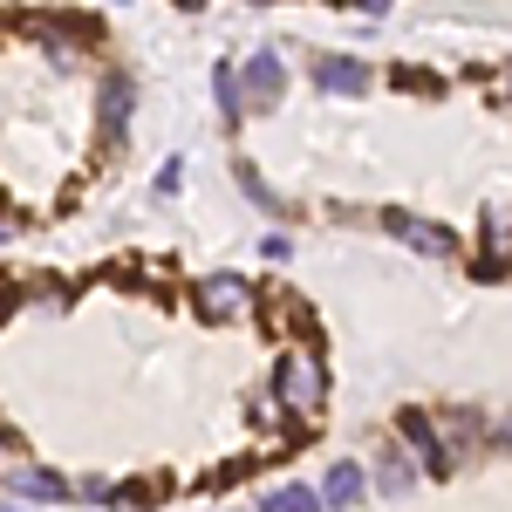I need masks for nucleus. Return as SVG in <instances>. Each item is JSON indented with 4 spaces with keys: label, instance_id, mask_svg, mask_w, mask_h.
Instances as JSON below:
<instances>
[{
    "label": "nucleus",
    "instance_id": "1",
    "mask_svg": "<svg viewBox=\"0 0 512 512\" xmlns=\"http://www.w3.org/2000/svg\"><path fill=\"white\" fill-rule=\"evenodd\" d=\"M274 396L294 410V417H315L321 410V396H328V376H321V362L308 349H294V355H280V369H274Z\"/></svg>",
    "mask_w": 512,
    "mask_h": 512
},
{
    "label": "nucleus",
    "instance_id": "2",
    "mask_svg": "<svg viewBox=\"0 0 512 512\" xmlns=\"http://www.w3.org/2000/svg\"><path fill=\"white\" fill-rule=\"evenodd\" d=\"M192 301H198L205 321H239V315H253V280L246 274H205Z\"/></svg>",
    "mask_w": 512,
    "mask_h": 512
},
{
    "label": "nucleus",
    "instance_id": "3",
    "mask_svg": "<svg viewBox=\"0 0 512 512\" xmlns=\"http://www.w3.org/2000/svg\"><path fill=\"white\" fill-rule=\"evenodd\" d=\"M280 89H287V69H280L274 48H260V55L239 69V96H246V110H274Z\"/></svg>",
    "mask_w": 512,
    "mask_h": 512
},
{
    "label": "nucleus",
    "instance_id": "4",
    "mask_svg": "<svg viewBox=\"0 0 512 512\" xmlns=\"http://www.w3.org/2000/svg\"><path fill=\"white\" fill-rule=\"evenodd\" d=\"M403 444L417 451V465H424L431 478H444V472H451V451L437 444V424L424 417V410H403Z\"/></svg>",
    "mask_w": 512,
    "mask_h": 512
},
{
    "label": "nucleus",
    "instance_id": "5",
    "mask_svg": "<svg viewBox=\"0 0 512 512\" xmlns=\"http://www.w3.org/2000/svg\"><path fill=\"white\" fill-rule=\"evenodd\" d=\"M315 82L328 89V96H362V89H369V69H362V62H349V55H321V62H315Z\"/></svg>",
    "mask_w": 512,
    "mask_h": 512
},
{
    "label": "nucleus",
    "instance_id": "6",
    "mask_svg": "<svg viewBox=\"0 0 512 512\" xmlns=\"http://www.w3.org/2000/svg\"><path fill=\"white\" fill-rule=\"evenodd\" d=\"M390 233L403 239V246H417V253H431V260L451 253V233H444V226H424V219H410V212H390Z\"/></svg>",
    "mask_w": 512,
    "mask_h": 512
},
{
    "label": "nucleus",
    "instance_id": "7",
    "mask_svg": "<svg viewBox=\"0 0 512 512\" xmlns=\"http://www.w3.org/2000/svg\"><path fill=\"white\" fill-rule=\"evenodd\" d=\"M362 492H369V478H362V465H355V458H342V465H335V472L321 478V506H355V499H362Z\"/></svg>",
    "mask_w": 512,
    "mask_h": 512
},
{
    "label": "nucleus",
    "instance_id": "8",
    "mask_svg": "<svg viewBox=\"0 0 512 512\" xmlns=\"http://www.w3.org/2000/svg\"><path fill=\"white\" fill-rule=\"evenodd\" d=\"M130 123V76H110L103 82V137H123Z\"/></svg>",
    "mask_w": 512,
    "mask_h": 512
},
{
    "label": "nucleus",
    "instance_id": "9",
    "mask_svg": "<svg viewBox=\"0 0 512 512\" xmlns=\"http://www.w3.org/2000/svg\"><path fill=\"white\" fill-rule=\"evenodd\" d=\"M212 96H219V117H226V123L246 117V96H239V69H233V62L212 69Z\"/></svg>",
    "mask_w": 512,
    "mask_h": 512
},
{
    "label": "nucleus",
    "instance_id": "10",
    "mask_svg": "<svg viewBox=\"0 0 512 512\" xmlns=\"http://www.w3.org/2000/svg\"><path fill=\"white\" fill-rule=\"evenodd\" d=\"M14 485H21L28 499H76V492H69L62 478H55V472H41V465H21V472H14Z\"/></svg>",
    "mask_w": 512,
    "mask_h": 512
},
{
    "label": "nucleus",
    "instance_id": "11",
    "mask_svg": "<svg viewBox=\"0 0 512 512\" xmlns=\"http://www.w3.org/2000/svg\"><path fill=\"white\" fill-rule=\"evenodd\" d=\"M260 512H321V499L308 485H274V492L260 499Z\"/></svg>",
    "mask_w": 512,
    "mask_h": 512
},
{
    "label": "nucleus",
    "instance_id": "12",
    "mask_svg": "<svg viewBox=\"0 0 512 512\" xmlns=\"http://www.w3.org/2000/svg\"><path fill=\"white\" fill-rule=\"evenodd\" d=\"M239 192L253 198V205H267V212H280V198L267 192V185H260V171H253V164H239Z\"/></svg>",
    "mask_w": 512,
    "mask_h": 512
},
{
    "label": "nucleus",
    "instance_id": "13",
    "mask_svg": "<svg viewBox=\"0 0 512 512\" xmlns=\"http://www.w3.org/2000/svg\"><path fill=\"white\" fill-rule=\"evenodd\" d=\"M383 492H410V465L403 458H383Z\"/></svg>",
    "mask_w": 512,
    "mask_h": 512
},
{
    "label": "nucleus",
    "instance_id": "14",
    "mask_svg": "<svg viewBox=\"0 0 512 512\" xmlns=\"http://www.w3.org/2000/svg\"><path fill=\"white\" fill-rule=\"evenodd\" d=\"M355 7H369V14H383V7H390V0H355Z\"/></svg>",
    "mask_w": 512,
    "mask_h": 512
},
{
    "label": "nucleus",
    "instance_id": "15",
    "mask_svg": "<svg viewBox=\"0 0 512 512\" xmlns=\"http://www.w3.org/2000/svg\"><path fill=\"white\" fill-rule=\"evenodd\" d=\"M0 472H14V458H7V437H0Z\"/></svg>",
    "mask_w": 512,
    "mask_h": 512
},
{
    "label": "nucleus",
    "instance_id": "16",
    "mask_svg": "<svg viewBox=\"0 0 512 512\" xmlns=\"http://www.w3.org/2000/svg\"><path fill=\"white\" fill-rule=\"evenodd\" d=\"M0 321H7V287H0Z\"/></svg>",
    "mask_w": 512,
    "mask_h": 512
},
{
    "label": "nucleus",
    "instance_id": "17",
    "mask_svg": "<svg viewBox=\"0 0 512 512\" xmlns=\"http://www.w3.org/2000/svg\"><path fill=\"white\" fill-rule=\"evenodd\" d=\"M178 7H198V0H178Z\"/></svg>",
    "mask_w": 512,
    "mask_h": 512
},
{
    "label": "nucleus",
    "instance_id": "18",
    "mask_svg": "<svg viewBox=\"0 0 512 512\" xmlns=\"http://www.w3.org/2000/svg\"><path fill=\"white\" fill-rule=\"evenodd\" d=\"M0 512H21V506H0Z\"/></svg>",
    "mask_w": 512,
    "mask_h": 512
}]
</instances>
